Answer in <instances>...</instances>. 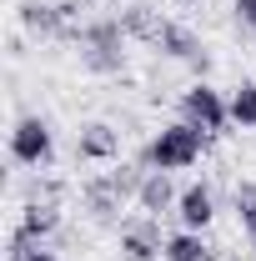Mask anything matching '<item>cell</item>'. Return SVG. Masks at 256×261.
I'll return each instance as SVG.
<instances>
[{
  "label": "cell",
  "instance_id": "8fae6325",
  "mask_svg": "<svg viewBox=\"0 0 256 261\" xmlns=\"http://www.w3.org/2000/svg\"><path fill=\"white\" fill-rule=\"evenodd\" d=\"M176 211H181V221L186 231H201L211 216H216V201H211V186H186L181 201H176Z\"/></svg>",
  "mask_w": 256,
  "mask_h": 261
},
{
  "label": "cell",
  "instance_id": "7a4b0ae2",
  "mask_svg": "<svg viewBox=\"0 0 256 261\" xmlns=\"http://www.w3.org/2000/svg\"><path fill=\"white\" fill-rule=\"evenodd\" d=\"M121 40H126V25L121 20H96L81 31V61L96 75H116L121 70Z\"/></svg>",
  "mask_w": 256,
  "mask_h": 261
},
{
  "label": "cell",
  "instance_id": "7c38bea8",
  "mask_svg": "<svg viewBox=\"0 0 256 261\" xmlns=\"http://www.w3.org/2000/svg\"><path fill=\"white\" fill-rule=\"evenodd\" d=\"M121 201H126V191L116 186V176H100V181L86 186V206H91V216H100V221H111L121 211Z\"/></svg>",
  "mask_w": 256,
  "mask_h": 261
},
{
  "label": "cell",
  "instance_id": "5b68a950",
  "mask_svg": "<svg viewBox=\"0 0 256 261\" xmlns=\"http://www.w3.org/2000/svg\"><path fill=\"white\" fill-rule=\"evenodd\" d=\"M75 151H81V161H116L121 156V130L106 126V121H91L75 136Z\"/></svg>",
  "mask_w": 256,
  "mask_h": 261
},
{
  "label": "cell",
  "instance_id": "8992f818",
  "mask_svg": "<svg viewBox=\"0 0 256 261\" xmlns=\"http://www.w3.org/2000/svg\"><path fill=\"white\" fill-rule=\"evenodd\" d=\"M61 226V211L45 201H35V206H25V216H20V226H15V251H25V246H40V236H50V231Z\"/></svg>",
  "mask_w": 256,
  "mask_h": 261
},
{
  "label": "cell",
  "instance_id": "ac0fdd59",
  "mask_svg": "<svg viewBox=\"0 0 256 261\" xmlns=\"http://www.w3.org/2000/svg\"><path fill=\"white\" fill-rule=\"evenodd\" d=\"M236 20H241L246 31H256V0H236Z\"/></svg>",
  "mask_w": 256,
  "mask_h": 261
},
{
  "label": "cell",
  "instance_id": "ba28073f",
  "mask_svg": "<svg viewBox=\"0 0 256 261\" xmlns=\"http://www.w3.org/2000/svg\"><path fill=\"white\" fill-rule=\"evenodd\" d=\"M156 45L171 56V61H186V65H196V70H206V50H201V40H196L191 31H181V25L166 20V31H161Z\"/></svg>",
  "mask_w": 256,
  "mask_h": 261
},
{
  "label": "cell",
  "instance_id": "9a60e30c",
  "mask_svg": "<svg viewBox=\"0 0 256 261\" xmlns=\"http://www.w3.org/2000/svg\"><path fill=\"white\" fill-rule=\"evenodd\" d=\"M231 121L236 126H256V81H241L231 96Z\"/></svg>",
  "mask_w": 256,
  "mask_h": 261
},
{
  "label": "cell",
  "instance_id": "52a82bcc",
  "mask_svg": "<svg viewBox=\"0 0 256 261\" xmlns=\"http://www.w3.org/2000/svg\"><path fill=\"white\" fill-rule=\"evenodd\" d=\"M121 256L126 261H156V256H166V241L156 236V221H141V226L121 231Z\"/></svg>",
  "mask_w": 256,
  "mask_h": 261
},
{
  "label": "cell",
  "instance_id": "e0dca14e",
  "mask_svg": "<svg viewBox=\"0 0 256 261\" xmlns=\"http://www.w3.org/2000/svg\"><path fill=\"white\" fill-rule=\"evenodd\" d=\"M10 261H56V251H45V246H25V251H10Z\"/></svg>",
  "mask_w": 256,
  "mask_h": 261
},
{
  "label": "cell",
  "instance_id": "d6986e66",
  "mask_svg": "<svg viewBox=\"0 0 256 261\" xmlns=\"http://www.w3.org/2000/svg\"><path fill=\"white\" fill-rule=\"evenodd\" d=\"M251 246H256V231H251Z\"/></svg>",
  "mask_w": 256,
  "mask_h": 261
},
{
  "label": "cell",
  "instance_id": "6da1fadb",
  "mask_svg": "<svg viewBox=\"0 0 256 261\" xmlns=\"http://www.w3.org/2000/svg\"><path fill=\"white\" fill-rule=\"evenodd\" d=\"M201 146H206V130L191 126V121H176L146 146V161L156 171H186V166L201 161Z\"/></svg>",
  "mask_w": 256,
  "mask_h": 261
},
{
  "label": "cell",
  "instance_id": "5bb4252c",
  "mask_svg": "<svg viewBox=\"0 0 256 261\" xmlns=\"http://www.w3.org/2000/svg\"><path fill=\"white\" fill-rule=\"evenodd\" d=\"M166 261H211V246L201 241V231H181L166 241Z\"/></svg>",
  "mask_w": 256,
  "mask_h": 261
},
{
  "label": "cell",
  "instance_id": "3957f363",
  "mask_svg": "<svg viewBox=\"0 0 256 261\" xmlns=\"http://www.w3.org/2000/svg\"><path fill=\"white\" fill-rule=\"evenodd\" d=\"M10 156H15L20 166H45L50 156H56V136H50V126H45L40 116H20L15 130H10Z\"/></svg>",
  "mask_w": 256,
  "mask_h": 261
},
{
  "label": "cell",
  "instance_id": "2e32d148",
  "mask_svg": "<svg viewBox=\"0 0 256 261\" xmlns=\"http://www.w3.org/2000/svg\"><path fill=\"white\" fill-rule=\"evenodd\" d=\"M236 211H241L246 231H256V186H241V191H236Z\"/></svg>",
  "mask_w": 256,
  "mask_h": 261
},
{
  "label": "cell",
  "instance_id": "4fadbf2b",
  "mask_svg": "<svg viewBox=\"0 0 256 261\" xmlns=\"http://www.w3.org/2000/svg\"><path fill=\"white\" fill-rule=\"evenodd\" d=\"M121 25H126V35L151 40V45H156L161 31H166V20H156V10H151V5H131V10H121Z\"/></svg>",
  "mask_w": 256,
  "mask_h": 261
},
{
  "label": "cell",
  "instance_id": "9c48e42d",
  "mask_svg": "<svg viewBox=\"0 0 256 261\" xmlns=\"http://www.w3.org/2000/svg\"><path fill=\"white\" fill-rule=\"evenodd\" d=\"M136 201H141V211H146V216L171 211V206L181 201V196H176V186H171V171H151V176L141 181V196H136Z\"/></svg>",
  "mask_w": 256,
  "mask_h": 261
},
{
  "label": "cell",
  "instance_id": "30bf717a",
  "mask_svg": "<svg viewBox=\"0 0 256 261\" xmlns=\"http://www.w3.org/2000/svg\"><path fill=\"white\" fill-rule=\"evenodd\" d=\"M20 20H25L35 35H65L70 5H40V0H25V5H20Z\"/></svg>",
  "mask_w": 256,
  "mask_h": 261
},
{
  "label": "cell",
  "instance_id": "277c9868",
  "mask_svg": "<svg viewBox=\"0 0 256 261\" xmlns=\"http://www.w3.org/2000/svg\"><path fill=\"white\" fill-rule=\"evenodd\" d=\"M181 111H186V121L201 126V130H226V121H231V106H226L221 91H211L206 81L191 86V91L181 96Z\"/></svg>",
  "mask_w": 256,
  "mask_h": 261
}]
</instances>
